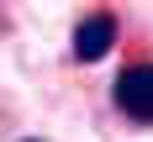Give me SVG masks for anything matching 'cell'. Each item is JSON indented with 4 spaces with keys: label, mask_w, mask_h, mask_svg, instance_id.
<instances>
[{
    "label": "cell",
    "mask_w": 153,
    "mask_h": 142,
    "mask_svg": "<svg viewBox=\"0 0 153 142\" xmlns=\"http://www.w3.org/2000/svg\"><path fill=\"white\" fill-rule=\"evenodd\" d=\"M111 100H116V110H122L127 121L153 126V63H127L122 74H116Z\"/></svg>",
    "instance_id": "cell-1"
},
{
    "label": "cell",
    "mask_w": 153,
    "mask_h": 142,
    "mask_svg": "<svg viewBox=\"0 0 153 142\" xmlns=\"http://www.w3.org/2000/svg\"><path fill=\"white\" fill-rule=\"evenodd\" d=\"M116 37H122V21H116L111 11H90L74 26V58L79 63H100L111 47H116Z\"/></svg>",
    "instance_id": "cell-2"
},
{
    "label": "cell",
    "mask_w": 153,
    "mask_h": 142,
    "mask_svg": "<svg viewBox=\"0 0 153 142\" xmlns=\"http://www.w3.org/2000/svg\"><path fill=\"white\" fill-rule=\"evenodd\" d=\"M27 142H37V137H27Z\"/></svg>",
    "instance_id": "cell-3"
}]
</instances>
